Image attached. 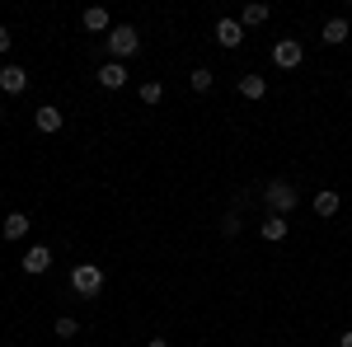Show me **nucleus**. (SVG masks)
Wrapping results in <instances>:
<instances>
[{"label": "nucleus", "mask_w": 352, "mask_h": 347, "mask_svg": "<svg viewBox=\"0 0 352 347\" xmlns=\"http://www.w3.org/2000/svg\"><path fill=\"white\" fill-rule=\"evenodd\" d=\"M263 202L272 207V216H287V212H292V207L300 202V192H296L292 183H287V179H277V183L263 188Z\"/></svg>", "instance_id": "nucleus-1"}, {"label": "nucleus", "mask_w": 352, "mask_h": 347, "mask_svg": "<svg viewBox=\"0 0 352 347\" xmlns=\"http://www.w3.org/2000/svg\"><path fill=\"white\" fill-rule=\"evenodd\" d=\"M71 287L80 295H99L104 291V267L99 263H76L71 267Z\"/></svg>", "instance_id": "nucleus-2"}, {"label": "nucleus", "mask_w": 352, "mask_h": 347, "mask_svg": "<svg viewBox=\"0 0 352 347\" xmlns=\"http://www.w3.org/2000/svg\"><path fill=\"white\" fill-rule=\"evenodd\" d=\"M141 47V33H136L132 24H118V28H109V52H113V61H127V56Z\"/></svg>", "instance_id": "nucleus-3"}, {"label": "nucleus", "mask_w": 352, "mask_h": 347, "mask_svg": "<svg viewBox=\"0 0 352 347\" xmlns=\"http://www.w3.org/2000/svg\"><path fill=\"white\" fill-rule=\"evenodd\" d=\"M300 56H305V47H300L296 38H277V47H272V61H277L282 71H296Z\"/></svg>", "instance_id": "nucleus-4"}, {"label": "nucleus", "mask_w": 352, "mask_h": 347, "mask_svg": "<svg viewBox=\"0 0 352 347\" xmlns=\"http://www.w3.org/2000/svg\"><path fill=\"white\" fill-rule=\"evenodd\" d=\"M47 267H52V249H47V244H33V249L24 254V272L38 277V272H47Z\"/></svg>", "instance_id": "nucleus-5"}, {"label": "nucleus", "mask_w": 352, "mask_h": 347, "mask_svg": "<svg viewBox=\"0 0 352 347\" xmlns=\"http://www.w3.org/2000/svg\"><path fill=\"white\" fill-rule=\"evenodd\" d=\"M0 89H5V94H24L28 89V71L24 66H5V71H0Z\"/></svg>", "instance_id": "nucleus-6"}, {"label": "nucleus", "mask_w": 352, "mask_h": 347, "mask_svg": "<svg viewBox=\"0 0 352 347\" xmlns=\"http://www.w3.org/2000/svg\"><path fill=\"white\" fill-rule=\"evenodd\" d=\"M99 85H104V89H122V85H127V66H122V61L99 66Z\"/></svg>", "instance_id": "nucleus-7"}, {"label": "nucleus", "mask_w": 352, "mask_h": 347, "mask_svg": "<svg viewBox=\"0 0 352 347\" xmlns=\"http://www.w3.org/2000/svg\"><path fill=\"white\" fill-rule=\"evenodd\" d=\"M0 235H5L10 244L24 240V235H28V216L24 212H10V216H5V225H0Z\"/></svg>", "instance_id": "nucleus-8"}, {"label": "nucleus", "mask_w": 352, "mask_h": 347, "mask_svg": "<svg viewBox=\"0 0 352 347\" xmlns=\"http://www.w3.org/2000/svg\"><path fill=\"white\" fill-rule=\"evenodd\" d=\"M240 38H244V24H235V19H221L217 24V43L221 47H240Z\"/></svg>", "instance_id": "nucleus-9"}, {"label": "nucleus", "mask_w": 352, "mask_h": 347, "mask_svg": "<svg viewBox=\"0 0 352 347\" xmlns=\"http://www.w3.org/2000/svg\"><path fill=\"white\" fill-rule=\"evenodd\" d=\"M33 122H38V132H61V108L43 104L38 113H33Z\"/></svg>", "instance_id": "nucleus-10"}, {"label": "nucleus", "mask_w": 352, "mask_h": 347, "mask_svg": "<svg viewBox=\"0 0 352 347\" xmlns=\"http://www.w3.org/2000/svg\"><path fill=\"white\" fill-rule=\"evenodd\" d=\"M338 207H343V197H338L333 188H324V192H315V212H320V216H338Z\"/></svg>", "instance_id": "nucleus-11"}, {"label": "nucleus", "mask_w": 352, "mask_h": 347, "mask_svg": "<svg viewBox=\"0 0 352 347\" xmlns=\"http://www.w3.org/2000/svg\"><path fill=\"white\" fill-rule=\"evenodd\" d=\"M240 94L244 99H263L268 94V80L263 76H240Z\"/></svg>", "instance_id": "nucleus-12"}, {"label": "nucleus", "mask_w": 352, "mask_h": 347, "mask_svg": "<svg viewBox=\"0 0 352 347\" xmlns=\"http://www.w3.org/2000/svg\"><path fill=\"white\" fill-rule=\"evenodd\" d=\"M287 230H292V225H287V216H268V221H263V240H287Z\"/></svg>", "instance_id": "nucleus-13"}, {"label": "nucleus", "mask_w": 352, "mask_h": 347, "mask_svg": "<svg viewBox=\"0 0 352 347\" xmlns=\"http://www.w3.org/2000/svg\"><path fill=\"white\" fill-rule=\"evenodd\" d=\"M324 43H329V47L348 43V19H329V24H324Z\"/></svg>", "instance_id": "nucleus-14"}, {"label": "nucleus", "mask_w": 352, "mask_h": 347, "mask_svg": "<svg viewBox=\"0 0 352 347\" xmlns=\"http://www.w3.org/2000/svg\"><path fill=\"white\" fill-rule=\"evenodd\" d=\"M263 19H268V5H244V14H240L244 28H258Z\"/></svg>", "instance_id": "nucleus-15"}, {"label": "nucleus", "mask_w": 352, "mask_h": 347, "mask_svg": "<svg viewBox=\"0 0 352 347\" xmlns=\"http://www.w3.org/2000/svg\"><path fill=\"white\" fill-rule=\"evenodd\" d=\"M85 28H89V33H104V28H109V10H99V5L85 10Z\"/></svg>", "instance_id": "nucleus-16"}, {"label": "nucleus", "mask_w": 352, "mask_h": 347, "mask_svg": "<svg viewBox=\"0 0 352 347\" xmlns=\"http://www.w3.org/2000/svg\"><path fill=\"white\" fill-rule=\"evenodd\" d=\"M160 99H164V85L160 80H146V85H141V104H160Z\"/></svg>", "instance_id": "nucleus-17"}, {"label": "nucleus", "mask_w": 352, "mask_h": 347, "mask_svg": "<svg viewBox=\"0 0 352 347\" xmlns=\"http://www.w3.org/2000/svg\"><path fill=\"white\" fill-rule=\"evenodd\" d=\"M188 85L197 89V94H207V89H212V71H207V66H197V71L188 76Z\"/></svg>", "instance_id": "nucleus-18"}, {"label": "nucleus", "mask_w": 352, "mask_h": 347, "mask_svg": "<svg viewBox=\"0 0 352 347\" xmlns=\"http://www.w3.org/2000/svg\"><path fill=\"white\" fill-rule=\"evenodd\" d=\"M76 333H80V324L71 320V315H61V320H56V338H76Z\"/></svg>", "instance_id": "nucleus-19"}, {"label": "nucleus", "mask_w": 352, "mask_h": 347, "mask_svg": "<svg viewBox=\"0 0 352 347\" xmlns=\"http://www.w3.org/2000/svg\"><path fill=\"white\" fill-rule=\"evenodd\" d=\"M0 52H10V33H5V24H0Z\"/></svg>", "instance_id": "nucleus-20"}, {"label": "nucleus", "mask_w": 352, "mask_h": 347, "mask_svg": "<svg viewBox=\"0 0 352 347\" xmlns=\"http://www.w3.org/2000/svg\"><path fill=\"white\" fill-rule=\"evenodd\" d=\"M338 347H352V333H343V338H338Z\"/></svg>", "instance_id": "nucleus-21"}, {"label": "nucleus", "mask_w": 352, "mask_h": 347, "mask_svg": "<svg viewBox=\"0 0 352 347\" xmlns=\"http://www.w3.org/2000/svg\"><path fill=\"white\" fill-rule=\"evenodd\" d=\"M146 347H169V343H164V338H151V343H146Z\"/></svg>", "instance_id": "nucleus-22"}, {"label": "nucleus", "mask_w": 352, "mask_h": 347, "mask_svg": "<svg viewBox=\"0 0 352 347\" xmlns=\"http://www.w3.org/2000/svg\"><path fill=\"white\" fill-rule=\"evenodd\" d=\"M0 122H5V108H0Z\"/></svg>", "instance_id": "nucleus-23"}]
</instances>
